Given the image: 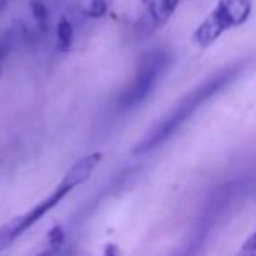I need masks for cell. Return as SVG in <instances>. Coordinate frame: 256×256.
Masks as SVG:
<instances>
[{
	"label": "cell",
	"mask_w": 256,
	"mask_h": 256,
	"mask_svg": "<svg viewBox=\"0 0 256 256\" xmlns=\"http://www.w3.org/2000/svg\"><path fill=\"white\" fill-rule=\"evenodd\" d=\"M252 237H254V238H256V232H254V234H252Z\"/></svg>",
	"instance_id": "13"
},
{
	"label": "cell",
	"mask_w": 256,
	"mask_h": 256,
	"mask_svg": "<svg viewBox=\"0 0 256 256\" xmlns=\"http://www.w3.org/2000/svg\"><path fill=\"white\" fill-rule=\"evenodd\" d=\"M238 256H256V238L252 237V235L244 242V246H242V249H240V254Z\"/></svg>",
	"instance_id": "10"
},
{
	"label": "cell",
	"mask_w": 256,
	"mask_h": 256,
	"mask_svg": "<svg viewBox=\"0 0 256 256\" xmlns=\"http://www.w3.org/2000/svg\"><path fill=\"white\" fill-rule=\"evenodd\" d=\"M107 11V2L106 0H90L88 6H86V14L88 16H102Z\"/></svg>",
	"instance_id": "8"
},
{
	"label": "cell",
	"mask_w": 256,
	"mask_h": 256,
	"mask_svg": "<svg viewBox=\"0 0 256 256\" xmlns=\"http://www.w3.org/2000/svg\"><path fill=\"white\" fill-rule=\"evenodd\" d=\"M181 256H184V254H181Z\"/></svg>",
	"instance_id": "14"
},
{
	"label": "cell",
	"mask_w": 256,
	"mask_h": 256,
	"mask_svg": "<svg viewBox=\"0 0 256 256\" xmlns=\"http://www.w3.org/2000/svg\"><path fill=\"white\" fill-rule=\"evenodd\" d=\"M32 11H34V16H36L37 23H39V26H42V28H46V23H48V12L46 9H44V4L42 2H39V0H36L32 4Z\"/></svg>",
	"instance_id": "9"
},
{
	"label": "cell",
	"mask_w": 256,
	"mask_h": 256,
	"mask_svg": "<svg viewBox=\"0 0 256 256\" xmlns=\"http://www.w3.org/2000/svg\"><path fill=\"white\" fill-rule=\"evenodd\" d=\"M64 240H65V235L62 232V228H53L50 232V235H48L46 244L42 246V249H39V251H36L30 256H58L62 246H64Z\"/></svg>",
	"instance_id": "5"
},
{
	"label": "cell",
	"mask_w": 256,
	"mask_h": 256,
	"mask_svg": "<svg viewBox=\"0 0 256 256\" xmlns=\"http://www.w3.org/2000/svg\"><path fill=\"white\" fill-rule=\"evenodd\" d=\"M102 160L100 153H92L86 156L79 158L62 178V181L58 182V186L40 202H37L32 209H28L25 214L12 218L11 221H8L6 224L0 226V252H4L6 249H9L23 234L30 230L32 226H36L48 212L60 206V202L67 195H70L78 186L84 184L90 178H92L93 170L96 168V165Z\"/></svg>",
	"instance_id": "1"
},
{
	"label": "cell",
	"mask_w": 256,
	"mask_h": 256,
	"mask_svg": "<svg viewBox=\"0 0 256 256\" xmlns=\"http://www.w3.org/2000/svg\"><path fill=\"white\" fill-rule=\"evenodd\" d=\"M235 20L234 16L230 14L226 8H224L221 2H218L216 9L209 14V18L202 23V25L196 28V32L193 34V39L198 46L206 48L209 44H212L221 34H224L228 28H234Z\"/></svg>",
	"instance_id": "4"
},
{
	"label": "cell",
	"mask_w": 256,
	"mask_h": 256,
	"mask_svg": "<svg viewBox=\"0 0 256 256\" xmlns=\"http://www.w3.org/2000/svg\"><path fill=\"white\" fill-rule=\"evenodd\" d=\"M168 67V56L164 51H156V53H150L142 58V62L137 67V72L123 95L120 96L121 107L132 109V107L142 104L144 100L150 96V93L154 90L156 82L164 76L165 68Z\"/></svg>",
	"instance_id": "3"
},
{
	"label": "cell",
	"mask_w": 256,
	"mask_h": 256,
	"mask_svg": "<svg viewBox=\"0 0 256 256\" xmlns=\"http://www.w3.org/2000/svg\"><path fill=\"white\" fill-rule=\"evenodd\" d=\"M9 2H11V0H0V11H4V9L9 6Z\"/></svg>",
	"instance_id": "12"
},
{
	"label": "cell",
	"mask_w": 256,
	"mask_h": 256,
	"mask_svg": "<svg viewBox=\"0 0 256 256\" xmlns=\"http://www.w3.org/2000/svg\"><path fill=\"white\" fill-rule=\"evenodd\" d=\"M72 36H74V32H72L70 22L64 18L60 23H58V26H56L58 50H60V51H67L68 48H70V44H72Z\"/></svg>",
	"instance_id": "7"
},
{
	"label": "cell",
	"mask_w": 256,
	"mask_h": 256,
	"mask_svg": "<svg viewBox=\"0 0 256 256\" xmlns=\"http://www.w3.org/2000/svg\"><path fill=\"white\" fill-rule=\"evenodd\" d=\"M223 84H224V78L210 79L206 84H202L196 92H193L192 95L186 96L178 107H174L172 112L168 114V116H165L156 126L151 128L150 132L142 137V140L134 148V151H136L137 154H142V153H148V151L154 150V148H158L164 140H167L196 109H198L200 104L206 102V100L209 98L212 93H216Z\"/></svg>",
	"instance_id": "2"
},
{
	"label": "cell",
	"mask_w": 256,
	"mask_h": 256,
	"mask_svg": "<svg viewBox=\"0 0 256 256\" xmlns=\"http://www.w3.org/2000/svg\"><path fill=\"white\" fill-rule=\"evenodd\" d=\"M102 256H120V249H118L114 244H109L106 249H104V254Z\"/></svg>",
	"instance_id": "11"
},
{
	"label": "cell",
	"mask_w": 256,
	"mask_h": 256,
	"mask_svg": "<svg viewBox=\"0 0 256 256\" xmlns=\"http://www.w3.org/2000/svg\"><path fill=\"white\" fill-rule=\"evenodd\" d=\"M18 40H20V34H18V30H14V28L8 30V32H4L0 36V70H2L4 60L8 58V54L14 50Z\"/></svg>",
	"instance_id": "6"
}]
</instances>
